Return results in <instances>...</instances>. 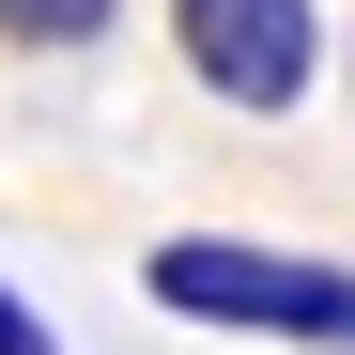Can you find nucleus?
Returning <instances> with one entry per match:
<instances>
[{"label": "nucleus", "instance_id": "f257e3e1", "mask_svg": "<svg viewBox=\"0 0 355 355\" xmlns=\"http://www.w3.org/2000/svg\"><path fill=\"white\" fill-rule=\"evenodd\" d=\"M155 309H186L216 340H293V355H355V263H309V248H248V232H170L139 263Z\"/></svg>", "mask_w": 355, "mask_h": 355}, {"label": "nucleus", "instance_id": "20e7f679", "mask_svg": "<svg viewBox=\"0 0 355 355\" xmlns=\"http://www.w3.org/2000/svg\"><path fill=\"white\" fill-rule=\"evenodd\" d=\"M0 355H62V324H46V309H31L16 278H0Z\"/></svg>", "mask_w": 355, "mask_h": 355}, {"label": "nucleus", "instance_id": "f03ea898", "mask_svg": "<svg viewBox=\"0 0 355 355\" xmlns=\"http://www.w3.org/2000/svg\"><path fill=\"white\" fill-rule=\"evenodd\" d=\"M170 46H186V78L216 108L278 124V108H309V78H324V0H170Z\"/></svg>", "mask_w": 355, "mask_h": 355}, {"label": "nucleus", "instance_id": "7ed1b4c3", "mask_svg": "<svg viewBox=\"0 0 355 355\" xmlns=\"http://www.w3.org/2000/svg\"><path fill=\"white\" fill-rule=\"evenodd\" d=\"M108 16H124V0H0V46H46V62H62V46H93Z\"/></svg>", "mask_w": 355, "mask_h": 355}]
</instances>
